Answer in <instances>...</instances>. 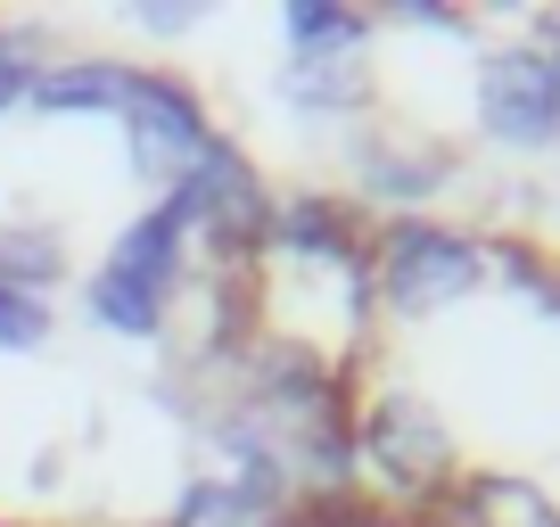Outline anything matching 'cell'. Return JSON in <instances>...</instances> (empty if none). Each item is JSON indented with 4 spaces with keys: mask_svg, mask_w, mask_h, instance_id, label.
I'll return each instance as SVG.
<instances>
[{
    "mask_svg": "<svg viewBox=\"0 0 560 527\" xmlns=\"http://www.w3.org/2000/svg\"><path fill=\"white\" fill-rule=\"evenodd\" d=\"M363 272L387 297V314H438V305L470 297V289L487 281V247L462 239V231H445V223L396 214V223L363 247Z\"/></svg>",
    "mask_w": 560,
    "mask_h": 527,
    "instance_id": "obj_3",
    "label": "cell"
},
{
    "mask_svg": "<svg viewBox=\"0 0 560 527\" xmlns=\"http://www.w3.org/2000/svg\"><path fill=\"white\" fill-rule=\"evenodd\" d=\"M58 272H67V247H58V231H42V223H9V231H0V281H9V289L42 297Z\"/></svg>",
    "mask_w": 560,
    "mask_h": 527,
    "instance_id": "obj_10",
    "label": "cell"
},
{
    "mask_svg": "<svg viewBox=\"0 0 560 527\" xmlns=\"http://www.w3.org/2000/svg\"><path fill=\"white\" fill-rule=\"evenodd\" d=\"M182 256H190V223L158 198L140 223L116 231L107 264L91 272V321L116 338H158L165 314H174V289H182Z\"/></svg>",
    "mask_w": 560,
    "mask_h": 527,
    "instance_id": "obj_2",
    "label": "cell"
},
{
    "mask_svg": "<svg viewBox=\"0 0 560 527\" xmlns=\"http://www.w3.org/2000/svg\"><path fill=\"white\" fill-rule=\"evenodd\" d=\"M42 338H50V297H25V289L0 281V347L25 354V347H42Z\"/></svg>",
    "mask_w": 560,
    "mask_h": 527,
    "instance_id": "obj_13",
    "label": "cell"
},
{
    "mask_svg": "<svg viewBox=\"0 0 560 527\" xmlns=\"http://www.w3.org/2000/svg\"><path fill=\"white\" fill-rule=\"evenodd\" d=\"M165 207L190 223V239H207L214 256H240V247L264 239V214H272V190H264V174L240 157L231 141H214L207 157L190 165V174L165 190Z\"/></svg>",
    "mask_w": 560,
    "mask_h": 527,
    "instance_id": "obj_5",
    "label": "cell"
},
{
    "mask_svg": "<svg viewBox=\"0 0 560 527\" xmlns=\"http://www.w3.org/2000/svg\"><path fill=\"white\" fill-rule=\"evenodd\" d=\"M280 91L298 107H322V116H330V107H354L371 83H363V58L354 50H298L289 74H280Z\"/></svg>",
    "mask_w": 560,
    "mask_h": 527,
    "instance_id": "obj_9",
    "label": "cell"
},
{
    "mask_svg": "<svg viewBox=\"0 0 560 527\" xmlns=\"http://www.w3.org/2000/svg\"><path fill=\"white\" fill-rule=\"evenodd\" d=\"M124 83H132L124 58H58V67H34V91H25V99L50 107V116H83V107H107V116H116Z\"/></svg>",
    "mask_w": 560,
    "mask_h": 527,
    "instance_id": "obj_7",
    "label": "cell"
},
{
    "mask_svg": "<svg viewBox=\"0 0 560 527\" xmlns=\"http://www.w3.org/2000/svg\"><path fill=\"white\" fill-rule=\"evenodd\" d=\"M116 116H124V141H132V174L165 181V190L223 141V132L207 124V107H198V91L182 83V74H158V67H132Z\"/></svg>",
    "mask_w": 560,
    "mask_h": 527,
    "instance_id": "obj_4",
    "label": "cell"
},
{
    "mask_svg": "<svg viewBox=\"0 0 560 527\" xmlns=\"http://www.w3.org/2000/svg\"><path fill=\"white\" fill-rule=\"evenodd\" d=\"M25 91H34V58H25L9 34H0V116H9V107H18Z\"/></svg>",
    "mask_w": 560,
    "mask_h": 527,
    "instance_id": "obj_14",
    "label": "cell"
},
{
    "mask_svg": "<svg viewBox=\"0 0 560 527\" xmlns=\"http://www.w3.org/2000/svg\"><path fill=\"white\" fill-rule=\"evenodd\" d=\"M347 445H354V478L380 487L387 503H404V511L445 503V494L462 487L445 421L420 405V396H404V387H380V396H363V405L347 412Z\"/></svg>",
    "mask_w": 560,
    "mask_h": 527,
    "instance_id": "obj_1",
    "label": "cell"
},
{
    "mask_svg": "<svg viewBox=\"0 0 560 527\" xmlns=\"http://www.w3.org/2000/svg\"><path fill=\"white\" fill-rule=\"evenodd\" d=\"M140 17L158 25V34H190V9H174V0H149V9H140Z\"/></svg>",
    "mask_w": 560,
    "mask_h": 527,
    "instance_id": "obj_15",
    "label": "cell"
},
{
    "mask_svg": "<svg viewBox=\"0 0 560 527\" xmlns=\"http://www.w3.org/2000/svg\"><path fill=\"white\" fill-rule=\"evenodd\" d=\"M454 503H462V519H470V527H560L552 494L527 487V478H511V470H478V478H462Z\"/></svg>",
    "mask_w": 560,
    "mask_h": 527,
    "instance_id": "obj_8",
    "label": "cell"
},
{
    "mask_svg": "<svg viewBox=\"0 0 560 527\" xmlns=\"http://www.w3.org/2000/svg\"><path fill=\"white\" fill-rule=\"evenodd\" d=\"M478 124L511 149H544L560 132V67L544 50H503L478 74Z\"/></svg>",
    "mask_w": 560,
    "mask_h": 527,
    "instance_id": "obj_6",
    "label": "cell"
},
{
    "mask_svg": "<svg viewBox=\"0 0 560 527\" xmlns=\"http://www.w3.org/2000/svg\"><path fill=\"white\" fill-rule=\"evenodd\" d=\"M165 527H264V519L240 503V494H231V478H190Z\"/></svg>",
    "mask_w": 560,
    "mask_h": 527,
    "instance_id": "obj_12",
    "label": "cell"
},
{
    "mask_svg": "<svg viewBox=\"0 0 560 527\" xmlns=\"http://www.w3.org/2000/svg\"><path fill=\"white\" fill-rule=\"evenodd\" d=\"M371 25L354 17L347 0H289V42L298 50H363Z\"/></svg>",
    "mask_w": 560,
    "mask_h": 527,
    "instance_id": "obj_11",
    "label": "cell"
}]
</instances>
